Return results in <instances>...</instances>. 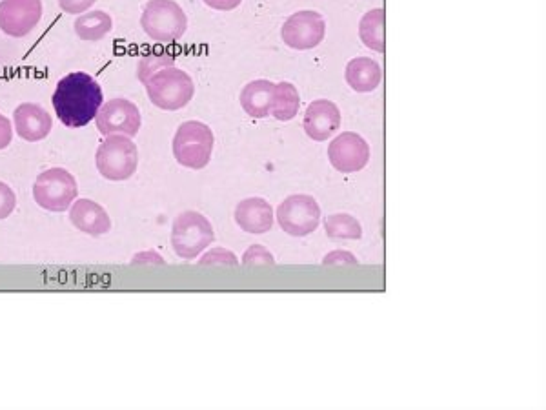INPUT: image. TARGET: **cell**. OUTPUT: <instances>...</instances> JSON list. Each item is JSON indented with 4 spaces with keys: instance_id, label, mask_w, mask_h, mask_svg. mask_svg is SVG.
<instances>
[{
    "instance_id": "obj_1",
    "label": "cell",
    "mask_w": 546,
    "mask_h": 410,
    "mask_svg": "<svg viewBox=\"0 0 546 410\" xmlns=\"http://www.w3.org/2000/svg\"><path fill=\"white\" fill-rule=\"evenodd\" d=\"M51 104L64 126L82 128L95 121L104 104V93L101 84L88 73H68L57 82Z\"/></svg>"
},
{
    "instance_id": "obj_2",
    "label": "cell",
    "mask_w": 546,
    "mask_h": 410,
    "mask_svg": "<svg viewBox=\"0 0 546 410\" xmlns=\"http://www.w3.org/2000/svg\"><path fill=\"white\" fill-rule=\"evenodd\" d=\"M144 88L150 103L164 112H177L186 108L195 95L192 75L177 66H168L155 73L146 81Z\"/></svg>"
},
{
    "instance_id": "obj_3",
    "label": "cell",
    "mask_w": 546,
    "mask_h": 410,
    "mask_svg": "<svg viewBox=\"0 0 546 410\" xmlns=\"http://www.w3.org/2000/svg\"><path fill=\"white\" fill-rule=\"evenodd\" d=\"M213 146V130L201 121H186L173 135V157L177 163L190 170H204L210 164Z\"/></svg>"
},
{
    "instance_id": "obj_4",
    "label": "cell",
    "mask_w": 546,
    "mask_h": 410,
    "mask_svg": "<svg viewBox=\"0 0 546 410\" xmlns=\"http://www.w3.org/2000/svg\"><path fill=\"white\" fill-rule=\"evenodd\" d=\"M170 241L175 256L193 261L213 245L215 232L208 217L195 210H186L175 217Z\"/></svg>"
},
{
    "instance_id": "obj_5",
    "label": "cell",
    "mask_w": 546,
    "mask_h": 410,
    "mask_svg": "<svg viewBox=\"0 0 546 410\" xmlns=\"http://www.w3.org/2000/svg\"><path fill=\"white\" fill-rule=\"evenodd\" d=\"M99 174L108 181H128L139 168V150L128 135H108L95 154Z\"/></svg>"
},
{
    "instance_id": "obj_6",
    "label": "cell",
    "mask_w": 546,
    "mask_h": 410,
    "mask_svg": "<svg viewBox=\"0 0 546 410\" xmlns=\"http://www.w3.org/2000/svg\"><path fill=\"white\" fill-rule=\"evenodd\" d=\"M141 28L152 41H181L188 30V17L175 0H150L141 15Z\"/></svg>"
},
{
    "instance_id": "obj_7",
    "label": "cell",
    "mask_w": 546,
    "mask_h": 410,
    "mask_svg": "<svg viewBox=\"0 0 546 410\" xmlns=\"http://www.w3.org/2000/svg\"><path fill=\"white\" fill-rule=\"evenodd\" d=\"M77 197H79V185L75 175H71L61 166L44 170L41 175H37L33 183L35 203L53 214L68 212Z\"/></svg>"
},
{
    "instance_id": "obj_8",
    "label": "cell",
    "mask_w": 546,
    "mask_h": 410,
    "mask_svg": "<svg viewBox=\"0 0 546 410\" xmlns=\"http://www.w3.org/2000/svg\"><path fill=\"white\" fill-rule=\"evenodd\" d=\"M275 217L284 234L306 237L314 234L321 225V206L312 195H290L277 206Z\"/></svg>"
},
{
    "instance_id": "obj_9",
    "label": "cell",
    "mask_w": 546,
    "mask_h": 410,
    "mask_svg": "<svg viewBox=\"0 0 546 410\" xmlns=\"http://www.w3.org/2000/svg\"><path fill=\"white\" fill-rule=\"evenodd\" d=\"M281 37L288 48L297 52L314 50L326 37V21L319 11H297L284 22Z\"/></svg>"
},
{
    "instance_id": "obj_10",
    "label": "cell",
    "mask_w": 546,
    "mask_h": 410,
    "mask_svg": "<svg viewBox=\"0 0 546 410\" xmlns=\"http://www.w3.org/2000/svg\"><path fill=\"white\" fill-rule=\"evenodd\" d=\"M95 124L104 137L128 135L133 139L141 130V110L132 101L124 97H115L112 101L102 104L101 110L95 117Z\"/></svg>"
},
{
    "instance_id": "obj_11",
    "label": "cell",
    "mask_w": 546,
    "mask_h": 410,
    "mask_svg": "<svg viewBox=\"0 0 546 410\" xmlns=\"http://www.w3.org/2000/svg\"><path fill=\"white\" fill-rule=\"evenodd\" d=\"M370 144L363 135L343 132L328 146V161L341 174H357L370 163Z\"/></svg>"
},
{
    "instance_id": "obj_12",
    "label": "cell",
    "mask_w": 546,
    "mask_h": 410,
    "mask_svg": "<svg viewBox=\"0 0 546 410\" xmlns=\"http://www.w3.org/2000/svg\"><path fill=\"white\" fill-rule=\"evenodd\" d=\"M42 0H0V31L21 39L30 35L41 22Z\"/></svg>"
},
{
    "instance_id": "obj_13",
    "label": "cell",
    "mask_w": 546,
    "mask_h": 410,
    "mask_svg": "<svg viewBox=\"0 0 546 410\" xmlns=\"http://www.w3.org/2000/svg\"><path fill=\"white\" fill-rule=\"evenodd\" d=\"M303 128L306 135L315 143H324L334 137L341 128V110L328 99H317L306 108Z\"/></svg>"
},
{
    "instance_id": "obj_14",
    "label": "cell",
    "mask_w": 546,
    "mask_h": 410,
    "mask_svg": "<svg viewBox=\"0 0 546 410\" xmlns=\"http://www.w3.org/2000/svg\"><path fill=\"white\" fill-rule=\"evenodd\" d=\"M15 134L28 143H39L50 135L53 119L41 104L22 103L13 112Z\"/></svg>"
},
{
    "instance_id": "obj_15",
    "label": "cell",
    "mask_w": 546,
    "mask_h": 410,
    "mask_svg": "<svg viewBox=\"0 0 546 410\" xmlns=\"http://www.w3.org/2000/svg\"><path fill=\"white\" fill-rule=\"evenodd\" d=\"M235 223L252 236L268 234L275 223V210L263 197H248L235 208Z\"/></svg>"
},
{
    "instance_id": "obj_16",
    "label": "cell",
    "mask_w": 546,
    "mask_h": 410,
    "mask_svg": "<svg viewBox=\"0 0 546 410\" xmlns=\"http://www.w3.org/2000/svg\"><path fill=\"white\" fill-rule=\"evenodd\" d=\"M70 223L82 234L101 237L112 230V219L106 208L91 199H75L70 206Z\"/></svg>"
},
{
    "instance_id": "obj_17",
    "label": "cell",
    "mask_w": 546,
    "mask_h": 410,
    "mask_svg": "<svg viewBox=\"0 0 546 410\" xmlns=\"http://www.w3.org/2000/svg\"><path fill=\"white\" fill-rule=\"evenodd\" d=\"M346 84L357 93H372L383 82V68L368 57H355L344 70Z\"/></svg>"
},
{
    "instance_id": "obj_18",
    "label": "cell",
    "mask_w": 546,
    "mask_h": 410,
    "mask_svg": "<svg viewBox=\"0 0 546 410\" xmlns=\"http://www.w3.org/2000/svg\"><path fill=\"white\" fill-rule=\"evenodd\" d=\"M273 86L275 82L268 79H255L244 86L239 95V103L243 106L244 112L248 113V117L253 119L270 117Z\"/></svg>"
},
{
    "instance_id": "obj_19",
    "label": "cell",
    "mask_w": 546,
    "mask_h": 410,
    "mask_svg": "<svg viewBox=\"0 0 546 410\" xmlns=\"http://www.w3.org/2000/svg\"><path fill=\"white\" fill-rule=\"evenodd\" d=\"M301 110V95L297 92L292 82L281 81L273 86L272 104H270V115L273 119L288 123L297 117Z\"/></svg>"
},
{
    "instance_id": "obj_20",
    "label": "cell",
    "mask_w": 546,
    "mask_h": 410,
    "mask_svg": "<svg viewBox=\"0 0 546 410\" xmlns=\"http://www.w3.org/2000/svg\"><path fill=\"white\" fill-rule=\"evenodd\" d=\"M386 17L383 8H375L364 13L363 19L359 22V39L363 41L366 48L372 52H386L385 37Z\"/></svg>"
},
{
    "instance_id": "obj_21",
    "label": "cell",
    "mask_w": 546,
    "mask_h": 410,
    "mask_svg": "<svg viewBox=\"0 0 546 410\" xmlns=\"http://www.w3.org/2000/svg\"><path fill=\"white\" fill-rule=\"evenodd\" d=\"M113 30L112 17L106 11H86L75 21V33L81 41L99 42Z\"/></svg>"
},
{
    "instance_id": "obj_22",
    "label": "cell",
    "mask_w": 546,
    "mask_h": 410,
    "mask_svg": "<svg viewBox=\"0 0 546 410\" xmlns=\"http://www.w3.org/2000/svg\"><path fill=\"white\" fill-rule=\"evenodd\" d=\"M324 232L337 241H359L363 237V226L352 214H332L324 219Z\"/></svg>"
},
{
    "instance_id": "obj_23",
    "label": "cell",
    "mask_w": 546,
    "mask_h": 410,
    "mask_svg": "<svg viewBox=\"0 0 546 410\" xmlns=\"http://www.w3.org/2000/svg\"><path fill=\"white\" fill-rule=\"evenodd\" d=\"M168 66H175V59L168 53H150V55H144L139 64H137V77L142 84H146V81L155 75L157 72H161Z\"/></svg>"
},
{
    "instance_id": "obj_24",
    "label": "cell",
    "mask_w": 546,
    "mask_h": 410,
    "mask_svg": "<svg viewBox=\"0 0 546 410\" xmlns=\"http://www.w3.org/2000/svg\"><path fill=\"white\" fill-rule=\"evenodd\" d=\"M199 265H223V267H235V265H241L237 256L230 252L228 248L224 246H215L210 248L208 252H203L199 256Z\"/></svg>"
},
{
    "instance_id": "obj_25",
    "label": "cell",
    "mask_w": 546,
    "mask_h": 410,
    "mask_svg": "<svg viewBox=\"0 0 546 410\" xmlns=\"http://www.w3.org/2000/svg\"><path fill=\"white\" fill-rule=\"evenodd\" d=\"M243 265H275V257L272 252L263 245H252L243 254Z\"/></svg>"
},
{
    "instance_id": "obj_26",
    "label": "cell",
    "mask_w": 546,
    "mask_h": 410,
    "mask_svg": "<svg viewBox=\"0 0 546 410\" xmlns=\"http://www.w3.org/2000/svg\"><path fill=\"white\" fill-rule=\"evenodd\" d=\"M17 208V195L11 190L10 185L0 181V221L8 219Z\"/></svg>"
},
{
    "instance_id": "obj_27",
    "label": "cell",
    "mask_w": 546,
    "mask_h": 410,
    "mask_svg": "<svg viewBox=\"0 0 546 410\" xmlns=\"http://www.w3.org/2000/svg\"><path fill=\"white\" fill-rule=\"evenodd\" d=\"M323 265H326V267H332V265H359V259L348 250H334V252H328L323 257Z\"/></svg>"
},
{
    "instance_id": "obj_28",
    "label": "cell",
    "mask_w": 546,
    "mask_h": 410,
    "mask_svg": "<svg viewBox=\"0 0 546 410\" xmlns=\"http://www.w3.org/2000/svg\"><path fill=\"white\" fill-rule=\"evenodd\" d=\"M59 8L68 15H82L90 10L97 0H57Z\"/></svg>"
},
{
    "instance_id": "obj_29",
    "label": "cell",
    "mask_w": 546,
    "mask_h": 410,
    "mask_svg": "<svg viewBox=\"0 0 546 410\" xmlns=\"http://www.w3.org/2000/svg\"><path fill=\"white\" fill-rule=\"evenodd\" d=\"M132 265H166V259L155 252V250H148V252H139L132 257Z\"/></svg>"
},
{
    "instance_id": "obj_30",
    "label": "cell",
    "mask_w": 546,
    "mask_h": 410,
    "mask_svg": "<svg viewBox=\"0 0 546 410\" xmlns=\"http://www.w3.org/2000/svg\"><path fill=\"white\" fill-rule=\"evenodd\" d=\"M13 141V124L6 115L0 113V150H6Z\"/></svg>"
},
{
    "instance_id": "obj_31",
    "label": "cell",
    "mask_w": 546,
    "mask_h": 410,
    "mask_svg": "<svg viewBox=\"0 0 546 410\" xmlns=\"http://www.w3.org/2000/svg\"><path fill=\"white\" fill-rule=\"evenodd\" d=\"M208 8L217 11H232L241 6L243 0H203Z\"/></svg>"
}]
</instances>
